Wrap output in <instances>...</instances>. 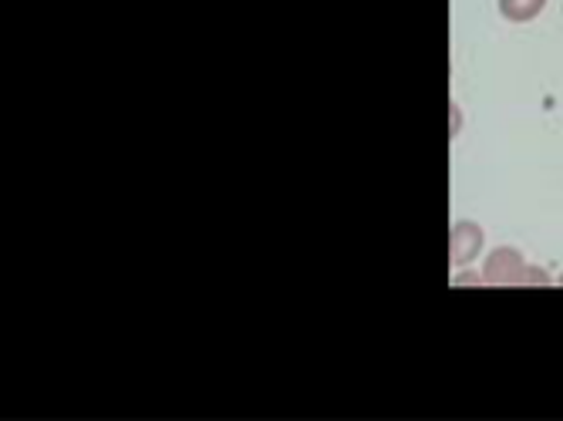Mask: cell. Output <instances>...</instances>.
<instances>
[{
    "mask_svg": "<svg viewBox=\"0 0 563 421\" xmlns=\"http://www.w3.org/2000/svg\"><path fill=\"white\" fill-rule=\"evenodd\" d=\"M520 274H523V263H520V256H517L514 250H499V253L489 259V277H493V280L509 284V280H520Z\"/></svg>",
    "mask_w": 563,
    "mask_h": 421,
    "instance_id": "obj_1",
    "label": "cell"
},
{
    "mask_svg": "<svg viewBox=\"0 0 563 421\" xmlns=\"http://www.w3.org/2000/svg\"><path fill=\"white\" fill-rule=\"evenodd\" d=\"M543 8V0H503V14L514 21H530Z\"/></svg>",
    "mask_w": 563,
    "mask_h": 421,
    "instance_id": "obj_2",
    "label": "cell"
}]
</instances>
